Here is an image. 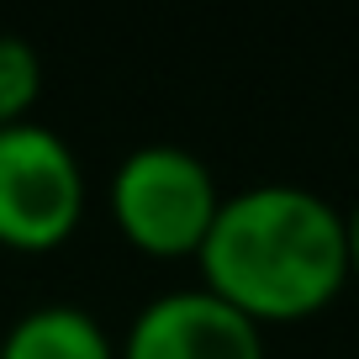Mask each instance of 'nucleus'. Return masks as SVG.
<instances>
[{"instance_id": "423d86ee", "label": "nucleus", "mask_w": 359, "mask_h": 359, "mask_svg": "<svg viewBox=\"0 0 359 359\" xmlns=\"http://www.w3.org/2000/svg\"><path fill=\"white\" fill-rule=\"evenodd\" d=\"M43 95V58L22 32H0V127L27 122Z\"/></svg>"}, {"instance_id": "0eeeda50", "label": "nucleus", "mask_w": 359, "mask_h": 359, "mask_svg": "<svg viewBox=\"0 0 359 359\" xmlns=\"http://www.w3.org/2000/svg\"><path fill=\"white\" fill-rule=\"evenodd\" d=\"M344 248H348V280H359V206L344 212Z\"/></svg>"}, {"instance_id": "20e7f679", "label": "nucleus", "mask_w": 359, "mask_h": 359, "mask_svg": "<svg viewBox=\"0 0 359 359\" xmlns=\"http://www.w3.org/2000/svg\"><path fill=\"white\" fill-rule=\"evenodd\" d=\"M116 359H264V327L212 291H164L133 317Z\"/></svg>"}, {"instance_id": "f03ea898", "label": "nucleus", "mask_w": 359, "mask_h": 359, "mask_svg": "<svg viewBox=\"0 0 359 359\" xmlns=\"http://www.w3.org/2000/svg\"><path fill=\"white\" fill-rule=\"evenodd\" d=\"M111 222L154 259H196L217 222V175L180 143H143L111 169Z\"/></svg>"}, {"instance_id": "f257e3e1", "label": "nucleus", "mask_w": 359, "mask_h": 359, "mask_svg": "<svg viewBox=\"0 0 359 359\" xmlns=\"http://www.w3.org/2000/svg\"><path fill=\"white\" fill-rule=\"evenodd\" d=\"M196 264L201 291L259 327L312 317L348 285L344 212L306 185H248L222 196Z\"/></svg>"}, {"instance_id": "39448f33", "label": "nucleus", "mask_w": 359, "mask_h": 359, "mask_svg": "<svg viewBox=\"0 0 359 359\" xmlns=\"http://www.w3.org/2000/svg\"><path fill=\"white\" fill-rule=\"evenodd\" d=\"M0 359H116V344L85 306L48 302L11 323V333L0 338Z\"/></svg>"}, {"instance_id": "7ed1b4c3", "label": "nucleus", "mask_w": 359, "mask_h": 359, "mask_svg": "<svg viewBox=\"0 0 359 359\" xmlns=\"http://www.w3.org/2000/svg\"><path fill=\"white\" fill-rule=\"evenodd\" d=\"M85 217V169L43 122L0 127V243L22 254L58 248Z\"/></svg>"}]
</instances>
